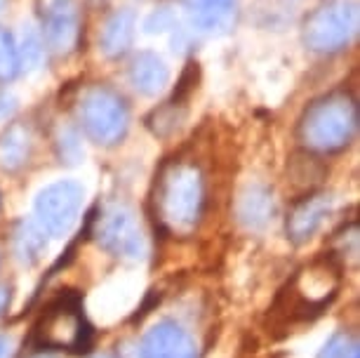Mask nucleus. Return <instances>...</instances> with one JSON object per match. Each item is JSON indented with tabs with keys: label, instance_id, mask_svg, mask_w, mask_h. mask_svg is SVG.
Wrapping results in <instances>:
<instances>
[{
	"label": "nucleus",
	"instance_id": "f257e3e1",
	"mask_svg": "<svg viewBox=\"0 0 360 358\" xmlns=\"http://www.w3.org/2000/svg\"><path fill=\"white\" fill-rule=\"evenodd\" d=\"M202 203H205V188L200 172L193 165L172 163L160 172L155 212L172 234H191L198 226Z\"/></svg>",
	"mask_w": 360,
	"mask_h": 358
},
{
	"label": "nucleus",
	"instance_id": "f03ea898",
	"mask_svg": "<svg viewBox=\"0 0 360 358\" xmlns=\"http://www.w3.org/2000/svg\"><path fill=\"white\" fill-rule=\"evenodd\" d=\"M358 130V106L349 94L335 92L314 101L299 123V139L311 151H339Z\"/></svg>",
	"mask_w": 360,
	"mask_h": 358
},
{
	"label": "nucleus",
	"instance_id": "7ed1b4c3",
	"mask_svg": "<svg viewBox=\"0 0 360 358\" xmlns=\"http://www.w3.org/2000/svg\"><path fill=\"white\" fill-rule=\"evenodd\" d=\"M33 342L43 349L83 351L90 344V326L80 307V297L64 293L47 304L33 328Z\"/></svg>",
	"mask_w": 360,
	"mask_h": 358
},
{
	"label": "nucleus",
	"instance_id": "20e7f679",
	"mask_svg": "<svg viewBox=\"0 0 360 358\" xmlns=\"http://www.w3.org/2000/svg\"><path fill=\"white\" fill-rule=\"evenodd\" d=\"M339 288V267L335 257H328L323 262H316L304 269L302 274L292 281L288 290V312L292 319L307 321L311 316L321 314L332 302Z\"/></svg>",
	"mask_w": 360,
	"mask_h": 358
},
{
	"label": "nucleus",
	"instance_id": "39448f33",
	"mask_svg": "<svg viewBox=\"0 0 360 358\" xmlns=\"http://www.w3.org/2000/svg\"><path fill=\"white\" fill-rule=\"evenodd\" d=\"M80 120L97 144H115L127 130V109L123 99L106 87L90 90L80 101Z\"/></svg>",
	"mask_w": 360,
	"mask_h": 358
},
{
	"label": "nucleus",
	"instance_id": "423d86ee",
	"mask_svg": "<svg viewBox=\"0 0 360 358\" xmlns=\"http://www.w3.org/2000/svg\"><path fill=\"white\" fill-rule=\"evenodd\" d=\"M85 188L76 181H57L45 186L36 198V215L45 234L62 238L73 229L83 207Z\"/></svg>",
	"mask_w": 360,
	"mask_h": 358
},
{
	"label": "nucleus",
	"instance_id": "0eeeda50",
	"mask_svg": "<svg viewBox=\"0 0 360 358\" xmlns=\"http://www.w3.org/2000/svg\"><path fill=\"white\" fill-rule=\"evenodd\" d=\"M99 245L120 260H144L146 257V238L141 234L139 222L127 207H111L99 217L94 229Z\"/></svg>",
	"mask_w": 360,
	"mask_h": 358
},
{
	"label": "nucleus",
	"instance_id": "6e6552de",
	"mask_svg": "<svg viewBox=\"0 0 360 358\" xmlns=\"http://www.w3.org/2000/svg\"><path fill=\"white\" fill-rule=\"evenodd\" d=\"M358 26L356 8L353 5H332L314 12L307 22V45L318 52H335L349 45Z\"/></svg>",
	"mask_w": 360,
	"mask_h": 358
},
{
	"label": "nucleus",
	"instance_id": "1a4fd4ad",
	"mask_svg": "<svg viewBox=\"0 0 360 358\" xmlns=\"http://www.w3.org/2000/svg\"><path fill=\"white\" fill-rule=\"evenodd\" d=\"M139 358H198V349L179 323L160 321L141 340Z\"/></svg>",
	"mask_w": 360,
	"mask_h": 358
},
{
	"label": "nucleus",
	"instance_id": "9d476101",
	"mask_svg": "<svg viewBox=\"0 0 360 358\" xmlns=\"http://www.w3.org/2000/svg\"><path fill=\"white\" fill-rule=\"evenodd\" d=\"M43 31L52 50L69 52L78 43L80 19L73 0H45L43 8Z\"/></svg>",
	"mask_w": 360,
	"mask_h": 358
},
{
	"label": "nucleus",
	"instance_id": "9b49d317",
	"mask_svg": "<svg viewBox=\"0 0 360 358\" xmlns=\"http://www.w3.org/2000/svg\"><path fill=\"white\" fill-rule=\"evenodd\" d=\"M330 210H332L330 193H309L307 198L297 200L295 207L288 215V224H285L288 238L292 243H297V245L299 243H307L321 229Z\"/></svg>",
	"mask_w": 360,
	"mask_h": 358
},
{
	"label": "nucleus",
	"instance_id": "f8f14e48",
	"mask_svg": "<svg viewBox=\"0 0 360 358\" xmlns=\"http://www.w3.org/2000/svg\"><path fill=\"white\" fill-rule=\"evenodd\" d=\"M188 15L200 31L224 33L236 22V0H186Z\"/></svg>",
	"mask_w": 360,
	"mask_h": 358
},
{
	"label": "nucleus",
	"instance_id": "ddd939ff",
	"mask_svg": "<svg viewBox=\"0 0 360 358\" xmlns=\"http://www.w3.org/2000/svg\"><path fill=\"white\" fill-rule=\"evenodd\" d=\"M274 196L259 184L248 186L238 198V219L250 229H262L274 217Z\"/></svg>",
	"mask_w": 360,
	"mask_h": 358
},
{
	"label": "nucleus",
	"instance_id": "4468645a",
	"mask_svg": "<svg viewBox=\"0 0 360 358\" xmlns=\"http://www.w3.org/2000/svg\"><path fill=\"white\" fill-rule=\"evenodd\" d=\"M130 80L141 94H155L167 83V69L151 52H141L130 66Z\"/></svg>",
	"mask_w": 360,
	"mask_h": 358
},
{
	"label": "nucleus",
	"instance_id": "2eb2a0df",
	"mask_svg": "<svg viewBox=\"0 0 360 358\" xmlns=\"http://www.w3.org/2000/svg\"><path fill=\"white\" fill-rule=\"evenodd\" d=\"M134 36V17L130 12H118L106 22L104 31H101V50L108 57H118L130 47Z\"/></svg>",
	"mask_w": 360,
	"mask_h": 358
},
{
	"label": "nucleus",
	"instance_id": "dca6fc26",
	"mask_svg": "<svg viewBox=\"0 0 360 358\" xmlns=\"http://www.w3.org/2000/svg\"><path fill=\"white\" fill-rule=\"evenodd\" d=\"M31 153V137L24 127H10L0 137V167L3 170H19Z\"/></svg>",
	"mask_w": 360,
	"mask_h": 358
},
{
	"label": "nucleus",
	"instance_id": "f3484780",
	"mask_svg": "<svg viewBox=\"0 0 360 358\" xmlns=\"http://www.w3.org/2000/svg\"><path fill=\"white\" fill-rule=\"evenodd\" d=\"M47 250V238L43 226L31 224V222H22L15 231V255L24 264H36Z\"/></svg>",
	"mask_w": 360,
	"mask_h": 358
},
{
	"label": "nucleus",
	"instance_id": "a211bd4d",
	"mask_svg": "<svg viewBox=\"0 0 360 358\" xmlns=\"http://www.w3.org/2000/svg\"><path fill=\"white\" fill-rule=\"evenodd\" d=\"M318 358H360V344L356 335L351 333H337L332 335Z\"/></svg>",
	"mask_w": 360,
	"mask_h": 358
},
{
	"label": "nucleus",
	"instance_id": "6ab92c4d",
	"mask_svg": "<svg viewBox=\"0 0 360 358\" xmlns=\"http://www.w3.org/2000/svg\"><path fill=\"white\" fill-rule=\"evenodd\" d=\"M17 71H19V50L10 36V31L0 26V80L15 78Z\"/></svg>",
	"mask_w": 360,
	"mask_h": 358
},
{
	"label": "nucleus",
	"instance_id": "aec40b11",
	"mask_svg": "<svg viewBox=\"0 0 360 358\" xmlns=\"http://www.w3.org/2000/svg\"><path fill=\"white\" fill-rule=\"evenodd\" d=\"M172 24V12H169L167 8H162V10H158L153 15V19H148L146 22V31H165L167 26Z\"/></svg>",
	"mask_w": 360,
	"mask_h": 358
},
{
	"label": "nucleus",
	"instance_id": "412c9836",
	"mask_svg": "<svg viewBox=\"0 0 360 358\" xmlns=\"http://www.w3.org/2000/svg\"><path fill=\"white\" fill-rule=\"evenodd\" d=\"M12 340L5 335H0V358H12Z\"/></svg>",
	"mask_w": 360,
	"mask_h": 358
},
{
	"label": "nucleus",
	"instance_id": "4be33fe9",
	"mask_svg": "<svg viewBox=\"0 0 360 358\" xmlns=\"http://www.w3.org/2000/svg\"><path fill=\"white\" fill-rule=\"evenodd\" d=\"M10 111H12L10 97H8V94H0V118H5V116H8Z\"/></svg>",
	"mask_w": 360,
	"mask_h": 358
},
{
	"label": "nucleus",
	"instance_id": "5701e85b",
	"mask_svg": "<svg viewBox=\"0 0 360 358\" xmlns=\"http://www.w3.org/2000/svg\"><path fill=\"white\" fill-rule=\"evenodd\" d=\"M8 304H10V290L0 286V314H3L5 309H8Z\"/></svg>",
	"mask_w": 360,
	"mask_h": 358
},
{
	"label": "nucleus",
	"instance_id": "b1692460",
	"mask_svg": "<svg viewBox=\"0 0 360 358\" xmlns=\"http://www.w3.org/2000/svg\"><path fill=\"white\" fill-rule=\"evenodd\" d=\"M97 358H115V356H97Z\"/></svg>",
	"mask_w": 360,
	"mask_h": 358
},
{
	"label": "nucleus",
	"instance_id": "393cba45",
	"mask_svg": "<svg viewBox=\"0 0 360 358\" xmlns=\"http://www.w3.org/2000/svg\"><path fill=\"white\" fill-rule=\"evenodd\" d=\"M0 8H3V0H0Z\"/></svg>",
	"mask_w": 360,
	"mask_h": 358
},
{
	"label": "nucleus",
	"instance_id": "a878e982",
	"mask_svg": "<svg viewBox=\"0 0 360 358\" xmlns=\"http://www.w3.org/2000/svg\"><path fill=\"white\" fill-rule=\"evenodd\" d=\"M40 358H47V356H40Z\"/></svg>",
	"mask_w": 360,
	"mask_h": 358
}]
</instances>
